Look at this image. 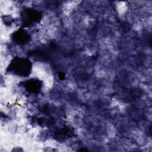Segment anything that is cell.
<instances>
[{"label": "cell", "mask_w": 152, "mask_h": 152, "mask_svg": "<svg viewBox=\"0 0 152 152\" xmlns=\"http://www.w3.org/2000/svg\"><path fill=\"white\" fill-rule=\"evenodd\" d=\"M11 68L14 72L21 76H27L31 70V63L27 59L17 58L12 62Z\"/></svg>", "instance_id": "6da1fadb"}, {"label": "cell", "mask_w": 152, "mask_h": 152, "mask_svg": "<svg viewBox=\"0 0 152 152\" xmlns=\"http://www.w3.org/2000/svg\"><path fill=\"white\" fill-rule=\"evenodd\" d=\"M27 90L31 93H36L39 91L41 86L37 80H29L26 83L25 85Z\"/></svg>", "instance_id": "7a4b0ae2"}, {"label": "cell", "mask_w": 152, "mask_h": 152, "mask_svg": "<svg viewBox=\"0 0 152 152\" xmlns=\"http://www.w3.org/2000/svg\"><path fill=\"white\" fill-rule=\"evenodd\" d=\"M15 39L19 43H24L28 40L29 36L24 31H18L16 33Z\"/></svg>", "instance_id": "3957f363"}, {"label": "cell", "mask_w": 152, "mask_h": 152, "mask_svg": "<svg viewBox=\"0 0 152 152\" xmlns=\"http://www.w3.org/2000/svg\"><path fill=\"white\" fill-rule=\"evenodd\" d=\"M59 78H60L61 80H63V79L64 78V77H65V75L64 74V73L60 72V73L59 74Z\"/></svg>", "instance_id": "277c9868"}]
</instances>
